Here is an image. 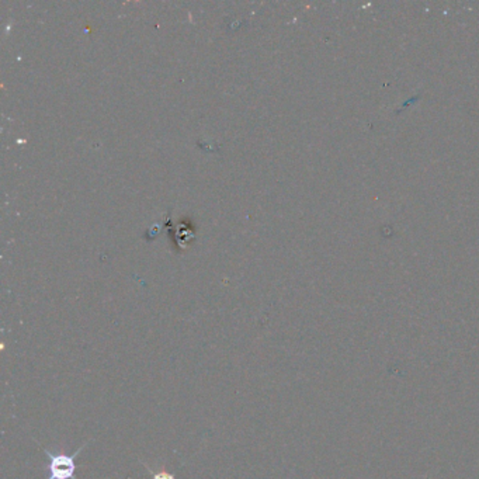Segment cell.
I'll return each mask as SVG.
<instances>
[{"instance_id":"cell-1","label":"cell","mask_w":479,"mask_h":479,"mask_svg":"<svg viewBox=\"0 0 479 479\" xmlns=\"http://www.w3.org/2000/svg\"><path fill=\"white\" fill-rule=\"evenodd\" d=\"M87 444H83L80 448H77L72 456L58 453L54 454L50 450H45V454L50 458V477L47 479H76L75 478V471H76V464L75 458L79 456V453L86 447Z\"/></svg>"},{"instance_id":"cell-2","label":"cell","mask_w":479,"mask_h":479,"mask_svg":"<svg viewBox=\"0 0 479 479\" xmlns=\"http://www.w3.org/2000/svg\"><path fill=\"white\" fill-rule=\"evenodd\" d=\"M145 468L152 474V479H176L175 478V475L173 474H171V473H166V471H162V473H154L148 465H145Z\"/></svg>"}]
</instances>
